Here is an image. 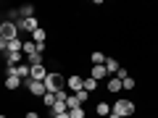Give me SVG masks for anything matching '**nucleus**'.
<instances>
[{
	"instance_id": "obj_30",
	"label": "nucleus",
	"mask_w": 158,
	"mask_h": 118,
	"mask_svg": "<svg viewBox=\"0 0 158 118\" xmlns=\"http://www.w3.org/2000/svg\"><path fill=\"white\" fill-rule=\"evenodd\" d=\"M0 118H8V116H6V113H0Z\"/></svg>"
},
{
	"instance_id": "obj_9",
	"label": "nucleus",
	"mask_w": 158,
	"mask_h": 118,
	"mask_svg": "<svg viewBox=\"0 0 158 118\" xmlns=\"http://www.w3.org/2000/svg\"><path fill=\"white\" fill-rule=\"evenodd\" d=\"M34 11H37V8H34L32 3H24V6H19V21H21V18H32Z\"/></svg>"
},
{
	"instance_id": "obj_17",
	"label": "nucleus",
	"mask_w": 158,
	"mask_h": 118,
	"mask_svg": "<svg viewBox=\"0 0 158 118\" xmlns=\"http://www.w3.org/2000/svg\"><path fill=\"white\" fill-rule=\"evenodd\" d=\"M82 89H85V92H95V89H98V81H95L92 76H87L85 81H82Z\"/></svg>"
},
{
	"instance_id": "obj_18",
	"label": "nucleus",
	"mask_w": 158,
	"mask_h": 118,
	"mask_svg": "<svg viewBox=\"0 0 158 118\" xmlns=\"http://www.w3.org/2000/svg\"><path fill=\"white\" fill-rule=\"evenodd\" d=\"M6 53H24V42H19V39H11Z\"/></svg>"
},
{
	"instance_id": "obj_21",
	"label": "nucleus",
	"mask_w": 158,
	"mask_h": 118,
	"mask_svg": "<svg viewBox=\"0 0 158 118\" xmlns=\"http://www.w3.org/2000/svg\"><path fill=\"white\" fill-rule=\"evenodd\" d=\"M61 113H69V108H66V102H58L56 100V105H53V116H61Z\"/></svg>"
},
{
	"instance_id": "obj_6",
	"label": "nucleus",
	"mask_w": 158,
	"mask_h": 118,
	"mask_svg": "<svg viewBox=\"0 0 158 118\" xmlns=\"http://www.w3.org/2000/svg\"><path fill=\"white\" fill-rule=\"evenodd\" d=\"M8 76H19L21 81H27V79H29V66H27V63H19V66L8 68Z\"/></svg>"
},
{
	"instance_id": "obj_10",
	"label": "nucleus",
	"mask_w": 158,
	"mask_h": 118,
	"mask_svg": "<svg viewBox=\"0 0 158 118\" xmlns=\"http://www.w3.org/2000/svg\"><path fill=\"white\" fill-rule=\"evenodd\" d=\"M90 76L95 79V81H103V79L108 76V71H106V66H92L90 68Z\"/></svg>"
},
{
	"instance_id": "obj_24",
	"label": "nucleus",
	"mask_w": 158,
	"mask_h": 118,
	"mask_svg": "<svg viewBox=\"0 0 158 118\" xmlns=\"http://www.w3.org/2000/svg\"><path fill=\"white\" fill-rule=\"evenodd\" d=\"M29 53H34V42H32V39L24 42V55H29Z\"/></svg>"
},
{
	"instance_id": "obj_11",
	"label": "nucleus",
	"mask_w": 158,
	"mask_h": 118,
	"mask_svg": "<svg viewBox=\"0 0 158 118\" xmlns=\"http://www.w3.org/2000/svg\"><path fill=\"white\" fill-rule=\"evenodd\" d=\"M90 61H92V66H106V53H103V50H92L90 53Z\"/></svg>"
},
{
	"instance_id": "obj_4",
	"label": "nucleus",
	"mask_w": 158,
	"mask_h": 118,
	"mask_svg": "<svg viewBox=\"0 0 158 118\" xmlns=\"http://www.w3.org/2000/svg\"><path fill=\"white\" fill-rule=\"evenodd\" d=\"M24 84H27V89L32 92L34 97H42V95L48 92V89H45V81H34V79H27Z\"/></svg>"
},
{
	"instance_id": "obj_3",
	"label": "nucleus",
	"mask_w": 158,
	"mask_h": 118,
	"mask_svg": "<svg viewBox=\"0 0 158 118\" xmlns=\"http://www.w3.org/2000/svg\"><path fill=\"white\" fill-rule=\"evenodd\" d=\"M16 34H19V26H16L13 21H3V24H0V37L6 39V42L16 39Z\"/></svg>"
},
{
	"instance_id": "obj_2",
	"label": "nucleus",
	"mask_w": 158,
	"mask_h": 118,
	"mask_svg": "<svg viewBox=\"0 0 158 118\" xmlns=\"http://www.w3.org/2000/svg\"><path fill=\"white\" fill-rule=\"evenodd\" d=\"M63 84H66V79H63L58 71H50V73L45 76V89L53 92V95H56L58 89H63Z\"/></svg>"
},
{
	"instance_id": "obj_16",
	"label": "nucleus",
	"mask_w": 158,
	"mask_h": 118,
	"mask_svg": "<svg viewBox=\"0 0 158 118\" xmlns=\"http://www.w3.org/2000/svg\"><path fill=\"white\" fill-rule=\"evenodd\" d=\"M108 92H111V95H118V92H121V79L113 76L111 81H108Z\"/></svg>"
},
{
	"instance_id": "obj_7",
	"label": "nucleus",
	"mask_w": 158,
	"mask_h": 118,
	"mask_svg": "<svg viewBox=\"0 0 158 118\" xmlns=\"http://www.w3.org/2000/svg\"><path fill=\"white\" fill-rule=\"evenodd\" d=\"M16 26L32 34V32H37V29H40V21H37V16H32V18H21V21H19Z\"/></svg>"
},
{
	"instance_id": "obj_1",
	"label": "nucleus",
	"mask_w": 158,
	"mask_h": 118,
	"mask_svg": "<svg viewBox=\"0 0 158 118\" xmlns=\"http://www.w3.org/2000/svg\"><path fill=\"white\" fill-rule=\"evenodd\" d=\"M135 110H137V105H135V102H132V100H121V97H118V100L111 105V113H116V116H121V118L135 116Z\"/></svg>"
},
{
	"instance_id": "obj_26",
	"label": "nucleus",
	"mask_w": 158,
	"mask_h": 118,
	"mask_svg": "<svg viewBox=\"0 0 158 118\" xmlns=\"http://www.w3.org/2000/svg\"><path fill=\"white\" fill-rule=\"evenodd\" d=\"M127 76H129V71H127V68H118V71H116V79H121V81H124Z\"/></svg>"
},
{
	"instance_id": "obj_19",
	"label": "nucleus",
	"mask_w": 158,
	"mask_h": 118,
	"mask_svg": "<svg viewBox=\"0 0 158 118\" xmlns=\"http://www.w3.org/2000/svg\"><path fill=\"white\" fill-rule=\"evenodd\" d=\"M42 105L53 110V105H56V95H53V92H45V95H42Z\"/></svg>"
},
{
	"instance_id": "obj_25",
	"label": "nucleus",
	"mask_w": 158,
	"mask_h": 118,
	"mask_svg": "<svg viewBox=\"0 0 158 118\" xmlns=\"http://www.w3.org/2000/svg\"><path fill=\"white\" fill-rule=\"evenodd\" d=\"M74 95H77V97H79V102H85V100H87V97H90V92H85V89H79V92H74Z\"/></svg>"
},
{
	"instance_id": "obj_27",
	"label": "nucleus",
	"mask_w": 158,
	"mask_h": 118,
	"mask_svg": "<svg viewBox=\"0 0 158 118\" xmlns=\"http://www.w3.org/2000/svg\"><path fill=\"white\" fill-rule=\"evenodd\" d=\"M24 118H40V113L37 110H27V113H24Z\"/></svg>"
},
{
	"instance_id": "obj_15",
	"label": "nucleus",
	"mask_w": 158,
	"mask_h": 118,
	"mask_svg": "<svg viewBox=\"0 0 158 118\" xmlns=\"http://www.w3.org/2000/svg\"><path fill=\"white\" fill-rule=\"evenodd\" d=\"M95 113H98V116H100V118H106L108 113H111V105H108L106 100H100V102H98V105H95Z\"/></svg>"
},
{
	"instance_id": "obj_29",
	"label": "nucleus",
	"mask_w": 158,
	"mask_h": 118,
	"mask_svg": "<svg viewBox=\"0 0 158 118\" xmlns=\"http://www.w3.org/2000/svg\"><path fill=\"white\" fill-rule=\"evenodd\" d=\"M53 118H69V113H61V116H53Z\"/></svg>"
},
{
	"instance_id": "obj_8",
	"label": "nucleus",
	"mask_w": 158,
	"mask_h": 118,
	"mask_svg": "<svg viewBox=\"0 0 158 118\" xmlns=\"http://www.w3.org/2000/svg\"><path fill=\"white\" fill-rule=\"evenodd\" d=\"M82 81H85V76L71 73V76L66 79V89H69V92H79V89H82Z\"/></svg>"
},
{
	"instance_id": "obj_12",
	"label": "nucleus",
	"mask_w": 158,
	"mask_h": 118,
	"mask_svg": "<svg viewBox=\"0 0 158 118\" xmlns=\"http://www.w3.org/2000/svg\"><path fill=\"white\" fill-rule=\"evenodd\" d=\"M19 87H21V79L19 76H6V89L8 92H16Z\"/></svg>"
},
{
	"instance_id": "obj_28",
	"label": "nucleus",
	"mask_w": 158,
	"mask_h": 118,
	"mask_svg": "<svg viewBox=\"0 0 158 118\" xmlns=\"http://www.w3.org/2000/svg\"><path fill=\"white\" fill-rule=\"evenodd\" d=\"M106 118H121V116H116V113H108V116Z\"/></svg>"
},
{
	"instance_id": "obj_20",
	"label": "nucleus",
	"mask_w": 158,
	"mask_h": 118,
	"mask_svg": "<svg viewBox=\"0 0 158 118\" xmlns=\"http://www.w3.org/2000/svg\"><path fill=\"white\" fill-rule=\"evenodd\" d=\"M118 68H121V66H118V61H113V58H106V71H108V73H116Z\"/></svg>"
},
{
	"instance_id": "obj_14",
	"label": "nucleus",
	"mask_w": 158,
	"mask_h": 118,
	"mask_svg": "<svg viewBox=\"0 0 158 118\" xmlns=\"http://www.w3.org/2000/svg\"><path fill=\"white\" fill-rule=\"evenodd\" d=\"M27 66H42V53H29L27 55Z\"/></svg>"
},
{
	"instance_id": "obj_13",
	"label": "nucleus",
	"mask_w": 158,
	"mask_h": 118,
	"mask_svg": "<svg viewBox=\"0 0 158 118\" xmlns=\"http://www.w3.org/2000/svg\"><path fill=\"white\" fill-rule=\"evenodd\" d=\"M45 39H48V32H45V29H42V26H40L37 32H32V42H34V45H42Z\"/></svg>"
},
{
	"instance_id": "obj_5",
	"label": "nucleus",
	"mask_w": 158,
	"mask_h": 118,
	"mask_svg": "<svg viewBox=\"0 0 158 118\" xmlns=\"http://www.w3.org/2000/svg\"><path fill=\"white\" fill-rule=\"evenodd\" d=\"M48 68H45V63L42 66H29V79H34V81H45V76H48Z\"/></svg>"
},
{
	"instance_id": "obj_23",
	"label": "nucleus",
	"mask_w": 158,
	"mask_h": 118,
	"mask_svg": "<svg viewBox=\"0 0 158 118\" xmlns=\"http://www.w3.org/2000/svg\"><path fill=\"white\" fill-rule=\"evenodd\" d=\"M69 118H85V108H77V110H69Z\"/></svg>"
},
{
	"instance_id": "obj_22",
	"label": "nucleus",
	"mask_w": 158,
	"mask_h": 118,
	"mask_svg": "<svg viewBox=\"0 0 158 118\" xmlns=\"http://www.w3.org/2000/svg\"><path fill=\"white\" fill-rule=\"evenodd\" d=\"M135 87H137V81H135L132 76H127L124 81H121V89H135Z\"/></svg>"
}]
</instances>
